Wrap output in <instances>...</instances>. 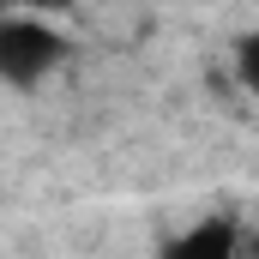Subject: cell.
<instances>
[{
	"instance_id": "obj_2",
	"label": "cell",
	"mask_w": 259,
	"mask_h": 259,
	"mask_svg": "<svg viewBox=\"0 0 259 259\" xmlns=\"http://www.w3.org/2000/svg\"><path fill=\"white\" fill-rule=\"evenodd\" d=\"M235 241H241V235H235V223H211V229H187L169 253H193V259L211 253V259H223V253H235Z\"/></svg>"
},
{
	"instance_id": "obj_1",
	"label": "cell",
	"mask_w": 259,
	"mask_h": 259,
	"mask_svg": "<svg viewBox=\"0 0 259 259\" xmlns=\"http://www.w3.org/2000/svg\"><path fill=\"white\" fill-rule=\"evenodd\" d=\"M61 61H66V36L49 24V18L12 12V18L0 24V72H6L12 91H36Z\"/></svg>"
},
{
	"instance_id": "obj_3",
	"label": "cell",
	"mask_w": 259,
	"mask_h": 259,
	"mask_svg": "<svg viewBox=\"0 0 259 259\" xmlns=\"http://www.w3.org/2000/svg\"><path fill=\"white\" fill-rule=\"evenodd\" d=\"M235 78H241V91L259 103V24L235 42Z\"/></svg>"
}]
</instances>
